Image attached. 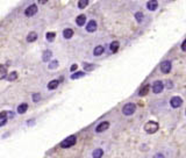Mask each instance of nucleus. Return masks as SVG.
I'll list each match as a JSON object with an SVG mask.
<instances>
[{
  "label": "nucleus",
  "mask_w": 186,
  "mask_h": 158,
  "mask_svg": "<svg viewBox=\"0 0 186 158\" xmlns=\"http://www.w3.org/2000/svg\"><path fill=\"white\" fill-rule=\"evenodd\" d=\"M76 142H77L76 135H70L69 137H66L62 143H61V145H62V148H71L72 145L76 144Z\"/></svg>",
  "instance_id": "obj_1"
},
{
  "label": "nucleus",
  "mask_w": 186,
  "mask_h": 158,
  "mask_svg": "<svg viewBox=\"0 0 186 158\" xmlns=\"http://www.w3.org/2000/svg\"><path fill=\"white\" fill-rule=\"evenodd\" d=\"M158 123L155 122V121H148L147 123H146V126H144V130L148 132V134H155L156 131L158 130Z\"/></svg>",
  "instance_id": "obj_2"
},
{
  "label": "nucleus",
  "mask_w": 186,
  "mask_h": 158,
  "mask_svg": "<svg viewBox=\"0 0 186 158\" xmlns=\"http://www.w3.org/2000/svg\"><path fill=\"white\" fill-rule=\"evenodd\" d=\"M136 111V105L133 103V102H129V103H126L122 108V113L124 115H133Z\"/></svg>",
  "instance_id": "obj_3"
},
{
  "label": "nucleus",
  "mask_w": 186,
  "mask_h": 158,
  "mask_svg": "<svg viewBox=\"0 0 186 158\" xmlns=\"http://www.w3.org/2000/svg\"><path fill=\"white\" fill-rule=\"evenodd\" d=\"M37 13V6L35 5V4H33L31 6H28L27 8H26V11H25V14H26V16H28V18H31L33 15H35Z\"/></svg>",
  "instance_id": "obj_4"
},
{
  "label": "nucleus",
  "mask_w": 186,
  "mask_h": 158,
  "mask_svg": "<svg viewBox=\"0 0 186 158\" xmlns=\"http://www.w3.org/2000/svg\"><path fill=\"white\" fill-rule=\"evenodd\" d=\"M163 89H164V85H163V83L160 80H157V81H155L153 84V92L156 93V94L160 93L163 91Z\"/></svg>",
  "instance_id": "obj_5"
},
{
  "label": "nucleus",
  "mask_w": 186,
  "mask_h": 158,
  "mask_svg": "<svg viewBox=\"0 0 186 158\" xmlns=\"http://www.w3.org/2000/svg\"><path fill=\"white\" fill-rule=\"evenodd\" d=\"M182 103H183V100H182V98H179V96H173V98H171V100H170V105H171V107H173V108L180 107Z\"/></svg>",
  "instance_id": "obj_6"
},
{
  "label": "nucleus",
  "mask_w": 186,
  "mask_h": 158,
  "mask_svg": "<svg viewBox=\"0 0 186 158\" xmlns=\"http://www.w3.org/2000/svg\"><path fill=\"white\" fill-rule=\"evenodd\" d=\"M160 71L163 73H169L171 71V62L170 61H164L160 63Z\"/></svg>",
  "instance_id": "obj_7"
},
{
  "label": "nucleus",
  "mask_w": 186,
  "mask_h": 158,
  "mask_svg": "<svg viewBox=\"0 0 186 158\" xmlns=\"http://www.w3.org/2000/svg\"><path fill=\"white\" fill-rule=\"evenodd\" d=\"M108 127H109V122H107V121L100 122V123L97 126V128H95V131H97V132H102V131L107 130Z\"/></svg>",
  "instance_id": "obj_8"
},
{
  "label": "nucleus",
  "mask_w": 186,
  "mask_h": 158,
  "mask_svg": "<svg viewBox=\"0 0 186 158\" xmlns=\"http://www.w3.org/2000/svg\"><path fill=\"white\" fill-rule=\"evenodd\" d=\"M86 30L89 33H94L97 30V22L94 20H91L87 25H86Z\"/></svg>",
  "instance_id": "obj_9"
},
{
  "label": "nucleus",
  "mask_w": 186,
  "mask_h": 158,
  "mask_svg": "<svg viewBox=\"0 0 186 158\" xmlns=\"http://www.w3.org/2000/svg\"><path fill=\"white\" fill-rule=\"evenodd\" d=\"M85 22H86V15H85V14H82V15H78V16H77V19H76L77 26L82 27V26L85 25Z\"/></svg>",
  "instance_id": "obj_10"
},
{
  "label": "nucleus",
  "mask_w": 186,
  "mask_h": 158,
  "mask_svg": "<svg viewBox=\"0 0 186 158\" xmlns=\"http://www.w3.org/2000/svg\"><path fill=\"white\" fill-rule=\"evenodd\" d=\"M157 7H158V2H157V1L150 0V1L147 2V8H148L149 11H155V9H157Z\"/></svg>",
  "instance_id": "obj_11"
},
{
  "label": "nucleus",
  "mask_w": 186,
  "mask_h": 158,
  "mask_svg": "<svg viewBox=\"0 0 186 158\" xmlns=\"http://www.w3.org/2000/svg\"><path fill=\"white\" fill-rule=\"evenodd\" d=\"M6 115H8V113L5 112V111H2L0 113V126H5L6 125V121H7V118H8Z\"/></svg>",
  "instance_id": "obj_12"
},
{
  "label": "nucleus",
  "mask_w": 186,
  "mask_h": 158,
  "mask_svg": "<svg viewBox=\"0 0 186 158\" xmlns=\"http://www.w3.org/2000/svg\"><path fill=\"white\" fill-rule=\"evenodd\" d=\"M104 47L102 45H98V47H95L94 48V50H93V55L94 56H100V55H102L104 54Z\"/></svg>",
  "instance_id": "obj_13"
},
{
  "label": "nucleus",
  "mask_w": 186,
  "mask_h": 158,
  "mask_svg": "<svg viewBox=\"0 0 186 158\" xmlns=\"http://www.w3.org/2000/svg\"><path fill=\"white\" fill-rule=\"evenodd\" d=\"M149 89H150L149 84H148V85H144V86H142V89L138 91V95H141V96H144V95H147V94H148V92H149Z\"/></svg>",
  "instance_id": "obj_14"
},
{
  "label": "nucleus",
  "mask_w": 186,
  "mask_h": 158,
  "mask_svg": "<svg viewBox=\"0 0 186 158\" xmlns=\"http://www.w3.org/2000/svg\"><path fill=\"white\" fill-rule=\"evenodd\" d=\"M119 42L118 41H113L112 43H111V45H109V49H111V51L113 52V54H115L116 51H118V49H119Z\"/></svg>",
  "instance_id": "obj_15"
},
{
  "label": "nucleus",
  "mask_w": 186,
  "mask_h": 158,
  "mask_svg": "<svg viewBox=\"0 0 186 158\" xmlns=\"http://www.w3.org/2000/svg\"><path fill=\"white\" fill-rule=\"evenodd\" d=\"M51 56H53V52H51L50 50H45V51L43 52V55H42V60H43L44 62H49V60L51 58Z\"/></svg>",
  "instance_id": "obj_16"
},
{
  "label": "nucleus",
  "mask_w": 186,
  "mask_h": 158,
  "mask_svg": "<svg viewBox=\"0 0 186 158\" xmlns=\"http://www.w3.org/2000/svg\"><path fill=\"white\" fill-rule=\"evenodd\" d=\"M27 109H28V105H27V103H21V105L18 106V113H19V114L26 113Z\"/></svg>",
  "instance_id": "obj_17"
},
{
  "label": "nucleus",
  "mask_w": 186,
  "mask_h": 158,
  "mask_svg": "<svg viewBox=\"0 0 186 158\" xmlns=\"http://www.w3.org/2000/svg\"><path fill=\"white\" fill-rule=\"evenodd\" d=\"M63 36H64V38H66V40L71 38V37L73 36V30H72V29H70V28L64 29V32H63Z\"/></svg>",
  "instance_id": "obj_18"
},
{
  "label": "nucleus",
  "mask_w": 186,
  "mask_h": 158,
  "mask_svg": "<svg viewBox=\"0 0 186 158\" xmlns=\"http://www.w3.org/2000/svg\"><path fill=\"white\" fill-rule=\"evenodd\" d=\"M37 40V34L35 32H31L27 35V42H34Z\"/></svg>",
  "instance_id": "obj_19"
},
{
  "label": "nucleus",
  "mask_w": 186,
  "mask_h": 158,
  "mask_svg": "<svg viewBox=\"0 0 186 158\" xmlns=\"http://www.w3.org/2000/svg\"><path fill=\"white\" fill-rule=\"evenodd\" d=\"M58 84H60L58 80H51V81L48 84V89H49V90H55V89L58 87Z\"/></svg>",
  "instance_id": "obj_20"
},
{
  "label": "nucleus",
  "mask_w": 186,
  "mask_h": 158,
  "mask_svg": "<svg viewBox=\"0 0 186 158\" xmlns=\"http://www.w3.org/2000/svg\"><path fill=\"white\" fill-rule=\"evenodd\" d=\"M15 79H18V73L15 71H12L9 74H7V80L9 81H14Z\"/></svg>",
  "instance_id": "obj_21"
},
{
  "label": "nucleus",
  "mask_w": 186,
  "mask_h": 158,
  "mask_svg": "<svg viewBox=\"0 0 186 158\" xmlns=\"http://www.w3.org/2000/svg\"><path fill=\"white\" fill-rule=\"evenodd\" d=\"M102 155H104V151H102L101 149H95L92 154L93 158H101Z\"/></svg>",
  "instance_id": "obj_22"
},
{
  "label": "nucleus",
  "mask_w": 186,
  "mask_h": 158,
  "mask_svg": "<svg viewBox=\"0 0 186 158\" xmlns=\"http://www.w3.org/2000/svg\"><path fill=\"white\" fill-rule=\"evenodd\" d=\"M84 76H85V73L82 72V71H79V72L72 73V74H71V79H78V78H82V77H84Z\"/></svg>",
  "instance_id": "obj_23"
},
{
  "label": "nucleus",
  "mask_w": 186,
  "mask_h": 158,
  "mask_svg": "<svg viewBox=\"0 0 186 158\" xmlns=\"http://www.w3.org/2000/svg\"><path fill=\"white\" fill-rule=\"evenodd\" d=\"M89 5V0H80L78 1V7L82 9V8H85L86 6Z\"/></svg>",
  "instance_id": "obj_24"
},
{
  "label": "nucleus",
  "mask_w": 186,
  "mask_h": 158,
  "mask_svg": "<svg viewBox=\"0 0 186 158\" xmlns=\"http://www.w3.org/2000/svg\"><path fill=\"white\" fill-rule=\"evenodd\" d=\"M55 37H56V33L54 32H49L47 34V40L49 41V42H51V41H54L55 40Z\"/></svg>",
  "instance_id": "obj_25"
},
{
  "label": "nucleus",
  "mask_w": 186,
  "mask_h": 158,
  "mask_svg": "<svg viewBox=\"0 0 186 158\" xmlns=\"http://www.w3.org/2000/svg\"><path fill=\"white\" fill-rule=\"evenodd\" d=\"M0 77H1V79H4L6 77V66L5 65H0Z\"/></svg>",
  "instance_id": "obj_26"
},
{
  "label": "nucleus",
  "mask_w": 186,
  "mask_h": 158,
  "mask_svg": "<svg viewBox=\"0 0 186 158\" xmlns=\"http://www.w3.org/2000/svg\"><path fill=\"white\" fill-rule=\"evenodd\" d=\"M135 18H136V20H137L138 22H142V19H143V14H142L141 12H137V13L135 14Z\"/></svg>",
  "instance_id": "obj_27"
},
{
  "label": "nucleus",
  "mask_w": 186,
  "mask_h": 158,
  "mask_svg": "<svg viewBox=\"0 0 186 158\" xmlns=\"http://www.w3.org/2000/svg\"><path fill=\"white\" fill-rule=\"evenodd\" d=\"M40 99H41V94H40V93H35V94H33V101H34V102L40 101Z\"/></svg>",
  "instance_id": "obj_28"
},
{
  "label": "nucleus",
  "mask_w": 186,
  "mask_h": 158,
  "mask_svg": "<svg viewBox=\"0 0 186 158\" xmlns=\"http://www.w3.org/2000/svg\"><path fill=\"white\" fill-rule=\"evenodd\" d=\"M58 66V62L57 61H53L51 63L49 64V69H55V67H57Z\"/></svg>",
  "instance_id": "obj_29"
},
{
  "label": "nucleus",
  "mask_w": 186,
  "mask_h": 158,
  "mask_svg": "<svg viewBox=\"0 0 186 158\" xmlns=\"http://www.w3.org/2000/svg\"><path fill=\"white\" fill-rule=\"evenodd\" d=\"M77 67H78V65H77V64H72V65H71V67H70V70H71L72 72H75V73H76Z\"/></svg>",
  "instance_id": "obj_30"
},
{
  "label": "nucleus",
  "mask_w": 186,
  "mask_h": 158,
  "mask_svg": "<svg viewBox=\"0 0 186 158\" xmlns=\"http://www.w3.org/2000/svg\"><path fill=\"white\" fill-rule=\"evenodd\" d=\"M93 67H94V65H89V64H85V69H86V70H89V71H91Z\"/></svg>",
  "instance_id": "obj_31"
},
{
  "label": "nucleus",
  "mask_w": 186,
  "mask_h": 158,
  "mask_svg": "<svg viewBox=\"0 0 186 158\" xmlns=\"http://www.w3.org/2000/svg\"><path fill=\"white\" fill-rule=\"evenodd\" d=\"M182 50H183V51H186V40L182 43Z\"/></svg>",
  "instance_id": "obj_32"
},
{
  "label": "nucleus",
  "mask_w": 186,
  "mask_h": 158,
  "mask_svg": "<svg viewBox=\"0 0 186 158\" xmlns=\"http://www.w3.org/2000/svg\"><path fill=\"white\" fill-rule=\"evenodd\" d=\"M153 158H164V155L163 154H156Z\"/></svg>",
  "instance_id": "obj_33"
},
{
  "label": "nucleus",
  "mask_w": 186,
  "mask_h": 158,
  "mask_svg": "<svg viewBox=\"0 0 186 158\" xmlns=\"http://www.w3.org/2000/svg\"><path fill=\"white\" fill-rule=\"evenodd\" d=\"M45 2H47V0H41L40 1V4H45Z\"/></svg>",
  "instance_id": "obj_34"
},
{
  "label": "nucleus",
  "mask_w": 186,
  "mask_h": 158,
  "mask_svg": "<svg viewBox=\"0 0 186 158\" xmlns=\"http://www.w3.org/2000/svg\"><path fill=\"white\" fill-rule=\"evenodd\" d=\"M185 113H186V112H185Z\"/></svg>",
  "instance_id": "obj_35"
}]
</instances>
